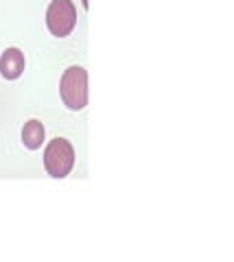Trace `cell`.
I'll return each mask as SVG.
<instances>
[{"label":"cell","instance_id":"1","mask_svg":"<svg viewBox=\"0 0 234 262\" xmlns=\"http://www.w3.org/2000/svg\"><path fill=\"white\" fill-rule=\"evenodd\" d=\"M59 94L68 110L79 112L88 105V72L81 66H70L61 75Z\"/></svg>","mask_w":234,"mask_h":262},{"label":"cell","instance_id":"2","mask_svg":"<svg viewBox=\"0 0 234 262\" xmlns=\"http://www.w3.org/2000/svg\"><path fill=\"white\" fill-rule=\"evenodd\" d=\"M75 166V149L66 138H55L44 149V168L46 173L55 179H63L70 175Z\"/></svg>","mask_w":234,"mask_h":262},{"label":"cell","instance_id":"3","mask_svg":"<svg viewBox=\"0 0 234 262\" xmlns=\"http://www.w3.org/2000/svg\"><path fill=\"white\" fill-rule=\"evenodd\" d=\"M46 27L55 37H66L77 27V9L72 0H53L46 9Z\"/></svg>","mask_w":234,"mask_h":262},{"label":"cell","instance_id":"4","mask_svg":"<svg viewBox=\"0 0 234 262\" xmlns=\"http://www.w3.org/2000/svg\"><path fill=\"white\" fill-rule=\"evenodd\" d=\"M24 72V53L20 48H7L0 57V75L7 81H15Z\"/></svg>","mask_w":234,"mask_h":262},{"label":"cell","instance_id":"5","mask_svg":"<svg viewBox=\"0 0 234 262\" xmlns=\"http://www.w3.org/2000/svg\"><path fill=\"white\" fill-rule=\"evenodd\" d=\"M44 136H46V131H44V125L39 120H29L27 125H24V129H22V142H24V146L27 149H31V151H35V149H39L42 146V142H44Z\"/></svg>","mask_w":234,"mask_h":262},{"label":"cell","instance_id":"6","mask_svg":"<svg viewBox=\"0 0 234 262\" xmlns=\"http://www.w3.org/2000/svg\"><path fill=\"white\" fill-rule=\"evenodd\" d=\"M83 7H88V0H83Z\"/></svg>","mask_w":234,"mask_h":262}]
</instances>
